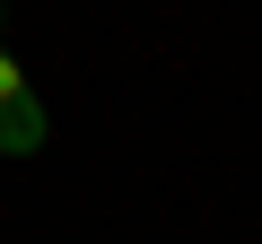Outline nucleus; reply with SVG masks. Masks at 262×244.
I'll return each instance as SVG.
<instances>
[{
  "mask_svg": "<svg viewBox=\"0 0 262 244\" xmlns=\"http://www.w3.org/2000/svg\"><path fill=\"white\" fill-rule=\"evenodd\" d=\"M44 105H35V87H27V70H18V53L0 44V157H35L44 149Z\"/></svg>",
  "mask_w": 262,
  "mask_h": 244,
  "instance_id": "nucleus-1",
  "label": "nucleus"
}]
</instances>
